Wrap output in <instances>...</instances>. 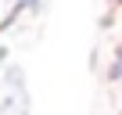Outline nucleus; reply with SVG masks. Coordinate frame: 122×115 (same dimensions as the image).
Listing matches in <instances>:
<instances>
[{"mask_svg":"<svg viewBox=\"0 0 122 115\" xmlns=\"http://www.w3.org/2000/svg\"><path fill=\"white\" fill-rule=\"evenodd\" d=\"M115 79H122V58H118V65H115Z\"/></svg>","mask_w":122,"mask_h":115,"instance_id":"obj_1","label":"nucleus"},{"mask_svg":"<svg viewBox=\"0 0 122 115\" xmlns=\"http://www.w3.org/2000/svg\"><path fill=\"white\" fill-rule=\"evenodd\" d=\"M25 4H36V0H25Z\"/></svg>","mask_w":122,"mask_h":115,"instance_id":"obj_2","label":"nucleus"}]
</instances>
